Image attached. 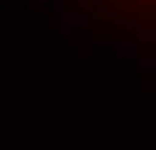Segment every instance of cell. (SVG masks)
I'll return each mask as SVG.
<instances>
[{"instance_id":"obj_1","label":"cell","mask_w":156,"mask_h":150,"mask_svg":"<svg viewBox=\"0 0 156 150\" xmlns=\"http://www.w3.org/2000/svg\"><path fill=\"white\" fill-rule=\"evenodd\" d=\"M69 29L107 44H156V0H35Z\"/></svg>"}]
</instances>
